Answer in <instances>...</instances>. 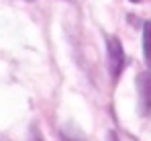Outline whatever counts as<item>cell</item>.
I'll return each mask as SVG.
<instances>
[{
	"label": "cell",
	"instance_id": "cell-1",
	"mask_svg": "<svg viewBox=\"0 0 151 141\" xmlns=\"http://www.w3.org/2000/svg\"><path fill=\"white\" fill-rule=\"evenodd\" d=\"M106 53H108V70H110V76L112 80H119L121 74L127 66V55L125 49H123V43L116 39V37H106Z\"/></svg>",
	"mask_w": 151,
	"mask_h": 141
},
{
	"label": "cell",
	"instance_id": "cell-4",
	"mask_svg": "<svg viewBox=\"0 0 151 141\" xmlns=\"http://www.w3.org/2000/svg\"><path fill=\"white\" fill-rule=\"evenodd\" d=\"M29 141H45V139H43V135H41V131H39V127H33V129H31Z\"/></svg>",
	"mask_w": 151,
	"mask_h": 141
},
{
	"label": "cell",
	"instance_id": "cell-5",
	"mask_svg": "<svg viewBox=\"0 0 151 141\" xmlns=\"http://www.w3.org/2000/svg\"><path fill=\"white\" fill-rule=\"evenodd\" d=\"M108 141H121V139H119L116 133H110V135H108Z\"/></svg>",
	"mask_w": 151,
	"mask_h": 141
},
{
	"label": "cell",
	"instance_id": "cell-6",
	"mask_svg": "<svg viewBox=\"0 0 151 141\" xmlns=\"http://www.w3.org/2000/svg\"><path fill=\"white\" fill-rule=\"evenodd\" d=\"M131 2H135V4H137V2H141V0H131Z\"/></svg>",
	"mask_w": 151,
	"mask_h": 141
},
{
	"label": "cell",
	"instance_id": "cell-7",
	"mask_svg": "<svg viewBox=\"0 0 151 141\" xmlns=\"http://www.w3.org/2000/svg\"><path fill=\"white\" fill-rule=\"evenodd\" d=\"M25 2H35V0H25Z\"/></svg>",
	"mask_w": 151,
	"mask_h": 141
},
{
	"label": "cell",
	"instance_id": "cell-2",
	"mask_svg": "<svg viewBox=\"0 0 151 141\" xmlns=\"http://www.w3.org/2000/svg\"><path fill=\"white\" fill-rule=\"evenodd\" d=\"M137 92H139V111L143 117H147L149 113V94H147V88H149V74L147 70H143L139 76H137Z\"/></svg>",
	"mask_w": 151,
	"mask_h": 141
},
{
	"label": "cell",
	"instance_id": "cell-3",
	"mask_svg": "<svg viewBox=\"0 0 151 141\" xmlns=\"http://www.w3.org/2000/svg\"><path fill=\"white\" fill-rule=\"evenodd\" d=\"M59 139H61V141H88L84 135H82V131H78V129L72 127V125L61 127V131H59Z\"/></svg>",
	"mask_w": 151,
	"mask_h": 141
}]
</instances>
